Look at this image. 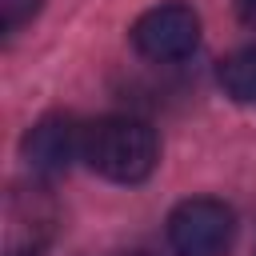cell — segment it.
Returning <instances> with one entry per match:
<instances>
[{"label": "cell", "mask_w": 256, "mask_h": 256, "mask_svg": "<svg viewBox=\"0 0 256 256\" xmlns=\"http://www.w3.org/2000/svg\"><path fill=\"white\" fill-rule=\"evenodd\" d=\"M80 160L112 184H140L160 164V140L148 120L100 116V120L84 124V156Z\"/></svg>", "instance_id": "1"}, {"label": "cell", "mask_w": 256, "mask_h": 256, "mask_svg": "<svg viewBox=\"0 0 256 256\" xmlns=\"http://www.w3.org/2000/svg\"><path fill=\"white\" fill-rule=\"evenodd\" d=\"M236 240V212L216 196H192L168 216V244L176 256H228Z\"/></svg>", "instance_id": "2"}, {"label": "cell", "mask_w": 256, "mask_h": 256, "mask_svg": "<svg viewBox=\"0 0 256 256\" xmlns=\"http://www.w3.org/2000/svg\"><path fill=\"white\" fill-rule=\"evenodd\" d=\"M132 48L144 56V60H156V64H172V60H184L192 56V48L200 44V16L172 0V4H156L148 8L136 24H132Z\"/></svg>", "instance_id": "3"}, {"label": "cell", "mask_w": 256, "mask_h": 256, "mask_svg": "<svg viewBox=\"0 0 256 256\" xmlns=\"http://www.w3.org/2000/svg\"><path fill=\"white\" fill-rule=\"evenodd\" d=\"M20 152H24V160L36 176H44V180L64 176L72 168V160L84 156V124H76L64 112H52V116H44L28 128Z\"/></svg>", "instance_id": "4"}, {"label": "cell", "mask_w": 256, "mask_h": 256, "mask_svg": "<svg viewBox=\"0 0 256 256\" xmlns=\"http://www.w3.org/2000/svg\"><path fill=\"white\" fill-rule=\"evenodd\" d=\"M216 80H220L224 96H232L236 104H256V44L224 56L216 68Z\"/></svg>", "instance_id": "5"}, {"label": "cell", "mask_w": 256, "mask_h": 256, "mask_svg": "<svg viewBox=\"0 0 256 256\" xmlns=\"http://www.w3.org/2000/svg\"><path fill=\"white\" fill-rule=\"evenodd\" d=\"M44 0H0V28L4 36H16L24 24H32L40 16Z\"/></svg>", "instance_id": "6"}, {"label": "cell", "mask_w": 256, "mask_h": 256, "mask_svg": "<svg viewBox=\"0 0 256 256\" xmlns=\"http://www.w3.org/2000/svg\"><path fill=\"white\" fill-rule=\"evenodd\" d=\"M236 16H240L248 28H256V0H236Z\"/></svg>", "instance_id": "7"}, {"label": "cell", "mask_w": 256, "mask_h": 256, "mask_svg": "<svg viewBox=\"0 0 256 256\" xmlns=\"http://www.w3.org/2000/svg\"><path fill=\"white\" fill-rule=\"evenodd\" d=\"M116 256H156V252H144V248H132V252H116Z\"/></svg>", "instance_id": "8"}]
</instances>
